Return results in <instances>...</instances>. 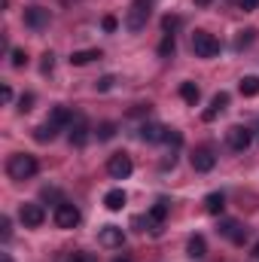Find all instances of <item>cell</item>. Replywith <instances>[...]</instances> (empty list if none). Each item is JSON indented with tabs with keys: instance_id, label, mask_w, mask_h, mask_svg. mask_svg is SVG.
<instances>
[{
	"instance_id": "cell-1",
	"label": "cell",
	"mask_w": 259,
	"mask_h": 262,
	"mask_svg": "<svg viewBox=\"0 0 259 262\" xmlns=\"http://www.w3.org/2000/svg\"><path fill=\"white\" fill-rule=\"evenodd\" d=\"M6 174H9L12 180H28V177L37 174V159L28 156V152H15V156H9V162H6Z\"/></svg>"
},
{
	"instance_id": "cell-2",
	"label": "cell",
	"mask_w": 259,
	"mask_h": 262,
	"mask_svg": "<svg viewBox=\"0 0 259 262\" xmlns=\"http://www.w3.org/2000/svg\"><path fill=\"white\" fill-rule=\"evenodd\" d=\"M149 15H153V0H131L128 12H125V28L128 31H143L146 28V21H149Z\"/></svg>"
},
{
	"instance_id": "cell-3",
	"label": "cell",
	"mask_w": 259,
	"mask_h": 262,
	"mask_svg": "<svg viewBox=\"0 0 259 262\" xmlns=\"http://www.w3.org/2000/svg\"><path fill=\"white\" fill-rule=\"evenodd\" d=\"M192 49L198 58H217L220 55V40L207 31H195L192 34Z\"/></svg>"
},
{
	"instance_id": "cell-4",
	"label": "cell",
	"mask_w": 259,
	"mask_h": 262,
	"mask_svg": "<svg viewBox=\"0 0 259 262\" xmlns=\"http://www.w3.org/2000/svg\"><path fill=\"white\" fill-rule=\"evenodd\" d=\"M52 220H55V226H58V229H73V226H79L82 213H79V207H76V204H70V201H58V204H55Z\"/></svg>"
},
{
	"instance_id": "cell-5",
	"label": "cell",
	"mask_w": 259,
	"mask_h": 262,
	"mask_svg": "<svg viewBox=\"0 0 259 262\" xmlns=\"http://www.w3.org/2000/svg\"><path fill=\"white\" fill-rule=\"evenodd\" d=\"M67 137H70L73 146H85V143H89L92 125H89V119H85L82 113H73V122H70V128H67Z\"/></svg>"
},
{
	"instance_id": "cell-6",
	"label": "cell",
	"mask_w": 259,
	"mask_h": 262,
	"mask_svg": "<svg viewBox=\"0 0 259 262\" xmlns=\"http://www.w3.org/2000/svg\"><path fill=\"white\" fill-rule=\"evenodd\" d=\"M18 220H21L28 229H37V226H43V220H46V210H43V204L25 201V204L18 207Z\"/></svg>"
},
{
	"instance_id": "cell-7",
	"label": "cell",
	"mask_w": 259,
	"mask_h": 262,
	"mask_svg": "<svg viewBox=\"0 0 259 262\" xmlns=\"http://www.w3.org/2000/svg\"><path fill=\"white\" fill-rule=\"evenodd\" d=\"M226 140H229V146H232L235 152H244V149L253 143V131L247 128V125H232V128L226 131Z\"/></svg>"
},
{
	"instance_id": "cell-8",
	"label": "cell",
	"mask_w": 259,
	"mask_h": 262,
	"mask_svg": "<svg viewBox=\"0 0 259 262\" xmlns=\"http://www.w3.org/2000/svg\"><path fill=\"white\" fill-rule=\"evenodd\" d=\"M131 171H134V165H131V159L125 156V152L110 156V162H107V174H110L113 180H125V177H131Z\"/></svg>"
},
{
	"instance_id": "cell-9",
	"label": "cell",
	"mask_w": 259,
	"mask_h": 262,
	"mask_svg": "<svg viewBox=\"0 0 259 262\" xmlns=\"http://www.w3.org/2000/svg\"><path fill=\"white\" fill-rule=\"evenodd\" d=\"M217 232H220L223 238H229L232 244H244V241H247V226H241L238 220H223Z\"/></svg>"
},
{
	"instance_id": "cell-10",
	"label": "cell",
	"mask_w": 259,
	"mask_h": 262,
	"mask_svg": "<svg viewBox=\"0 0 259 262\" xmlns=\"http://www.w3.org/2000/svg\"><path fill=\"white\" fill-rule=\"evenodd\" d=\"M213 165H217V156H213V149L210 146H198L192 152V168L198 174H207V171H213Z\"/></svg>"
},
{
	"instance_id": "cell-11",
	"label": "cell",
	"mask_w": 259,
	"mask_h": 262,
	"mask_svg": "<svg viewBox=\"0 0 259 262\" xmlns=\"http://www.w3.org/2000/svg\"><path fill=\"white\" fill-rule=\"evenodd\" d=\"M49 18H52V15H49V9H46V6H28V9H25V25H28V28H34V31L46 28V25H49Z\"/></svg>"
},
{
	"instance_id": "cell-12",
	"label": "cell",
	"mask_w": 259,
	"mask_h": 262,
	"mask_svg": "<svg viewBox=\"0 0 259 262\" xmlns=\"http://www.w3.org/2000/svg\"><path fill=\"white\" fill-rule=\"evenodd\" d=\"M52 128L58 131H67L70 128V122H73V113L67 110V107H52V113H49V119H46Z\"/></svg>"
},
{
	"instance_id": "cell-13",
	"label": "cell",
	"mask_w": 259,
	"mask_h": 262,
	"mask_svg": "<svg viewBox=\"0 0 259 262\" xmlns=\"http://www.w3.org/2000/svg\"><path fill=\"white\" fill-rule=\"evenodd\" d=\"M168 210H171V201H168V198H159V201H156V204L149 207V213H146V216H149V223H153V229H159V226L165 223V216H168Z\"/></svg>"
},
{
	"instance_id": "cell-14",
	"label": "cell",
	"mask_w": 259,
	"mask_h": 262,
	"mask_svg": "<svg viewBox=\"0 0 259 262\" xmlns=\"http://www.w3.org/2000/svg\"><path fill=\"white\" fill-rule=\"evenodd\" d=\"M122 241H125V232L119 226H104L101 229V244L104 247H122Z\"/></svg>"
},
{
	"instance_id": "cell-15",
	"label": "cell",
	"mask_w": 259,
	"mask_h": 262,
	"mask_svg": "<svg viewBox=\"0 0 259 262\" xmlns=\"http://www.w3.org/2000/svg\"><path fill=\"white\" fill-rule=\"evenodd\" d=\"M226 104H229V95H226V92H220V95H213V101H210V107H207V110L201 113V116H204V122H210V119H217V116H220V113L226 110Z\"/></svg>"
},
{
	"instance_id": "cell-16",
	"label": "cell",
	"mask_w": 259,
	"mask_h": 262,
	"mask_svg": "<svg viewBox=\"0 0 259 262\" xmlns=\"http://www.w3.org/2000/svg\"><path fill=\"white\" fill-rule=\"evenodd\" d=\"M162 134H165V128H162V125H156V122H143L140 131H137V137H140L143 143H159V140H162Z\"/></svg>"
},
{
	"instance_id": "cell-17",
	"label": "cell",
	"mask_w": 259,
	"mask_h": 262,
	"mask_svg": "<svg viewBox=\"0 0 259 262\" xmlns=\"http://www.w3.org/2000/svg\"><path fill=\"white\" fill-rule=\"evenodd\" d=\"M98 58H101V49H79V52L70 55V64L82 67V64H89V61H98Z\"/></svg>"
},
{
	"instance_id": "cell-18",
	"label": "cell",
	"mask_w": 259,
	"mask_h": 262,
	"mask_svg": "<svg viewBox=\"0 0 259 262\" xmlns=\"http://www.w3.org/2000/svg\"><path fill=\"white\" fill-rule=\"evenodd\" d=\"M223 207H226V195H223V192H210V195L204 198V210H207V213L217 216V213H223Z\"/></svg>"
},
{
	"instance_id": "cell-19",
	"label": "cell",
	"mask_w": 259,
	"mask_h": 262,
	"mask_svg": "<svg viewBox=\"0 0 259 262\" xmlns=\"http://www.w3.org/2000/svg\"><path fill=\"white\" fill-rule=\"evenodd\" d=\"M180 98H183L189 107H195V104H198V98H201V89H198L195 82H180Z\"/></svg>"
},
{
	"instance_id": "cell-20",
	"label": "cell",
	"mask_w": 259,
	"mask_h": 262,
	"mask_svg": "<svg viewBox=\"0 0 259 262\" xmlns=\"http://www.w3.org/2000/svg\"><path fill=\"white\" fill-rule=\"evenodd\" d=\"M104 204H107V210H122L125 207V192L122 189H110L104 195Z\"/></svg>"
},
{
	"instance_id": "cell-21",
	"label": "cell",
	"mask_w": 259,
	"mask_h": 262,
	"mask_svg": "<svg viewBox=\"0 0 259 262\" xmlns=\"http://www.w3.org/2000/svg\"><path fill=\"white\" fill-rule=\"evenodd\" d=\"M186 250H189V256H192V259H201V256L207 253V244H204V238H201V235H192V238H189V244H186Z\"/></svg>"
},
{
	"instance_id": "cell-22",
	"label": "cell",
	"mask_w": 259,
	"mask_h": 262,
	"mask_svg": "<svg viewBox=\"0 0 259 262\" xmlns=\"http://www.w3.org/2000/svg\"><path fill=\"white\" fill-rule=\"evenodd\" d=\"M174 52H177V40H174V34H165L162 43H159V55L162 58H171Z\"/></svg>"
},
{
	"instance_id": "cell-23",
	"label": "cell",
	"mask_w": 259,
	"mask_h": 262,
	"mask_svg": "<svg viewBox=\"0 0 259 262\" xmlns=\"http://www.w3.org/2000/svg\"><path fill=\"white\" fill-rule=\"evenodd\" d=\"M238 89H241V95H247V98L259 95V76H244V79L238 82Z\"/></svg>"
},
{
	"instance_id": "cell-24",
	"label": "cell",
	"mask_w": 259,
	"mask_h": 262,
	"mask_svg": "<svg viewBox=\"0 0 259 262\" xmlns=\"http://www.w3.org/2000/svg\"><path fill=\"white\" fill-rule=\"evenodd\" d=\"M55 134H58V128H52V125H49V122H43V125H40V128L34 131V137H37V140H40V143H49V140H55Z\"/></svg>"
},
{
	"instance_id": "cell-25",
	"label": "cell",
	"mask_w": 259,
	"mask_h": 262,
	"mask_svg": "<svg viewBox=\"0 0 259 262\" xmlns=\"http://www.w3.org/2000/svg\"><path fill=\"white\" fill-rule=\"evenodd\" d=\"M162 143H168V146H174V149H177V146L183 143V134H180L177 128H165V134H162Z\"/></svg>"
},
{
	"instance_id": "cell-26",
	"label": "cell",
	"mask_w": 259,
	"mask_h": 262,
	"mask_svg": "<svg viewBox=\"0 0 259 262\" xmlns=\"http://www.w3.org/2000/svg\"><path fill=\"white\" fill-rule=\"evenodd\" d=\"M253 37H256V31H253V28H247V31H241V34L235 37V49H247V46L253 43Z\"/></svg>"
},
{
	"instance_id": "cell-27",
	"label": "cell",
	"mask_w": 259,
	"mask_h": 262,
	"mask_svg": "<svg viewBox=\"0 0 259 262\" xmlns=\"http://www.w3.org/2000/svg\"><path fill=\"white\" fill-rule=\"evenodd\" d=\"M116 137V122H101L98 125V140H113Z\"/></svg>"
},
{
	"instance_id": "cell-28",
	"label": "cell",
	"mask_w": 259,
	"mask_h": 262,
	"mask_svg": "<svg viewBox=\"0 0 259 262\" xmlns=\"http://www.w3.org/2000/svg\"><path fill=\"white\" fill-rule=\"evenodd\" d=\"M162 28H165L168 34H174V31L180 28V15H165V18H162Z\"/></svg>"
},
{
	"instance_id": "cell-29",
	"label": "cell",
	"mask_w": 259,
	"mask_h": 262,
	"mask_svg": "<svg viewBox=\"0 0 259 262\" xmlns=\"http://www.w3.org/2000/svg\"><path fill=\"white\" fill-rule=\"evenodd\" d=\"M12 64H15V67H25V64H28V55H25V49H12Z\"/></svg>"
},
{
	"instance_id": "cell-30",
	"label": "cell",
	"mask_w": 259,
	"mask_h": 262,
	"mask_svg": "<svg viewBox=\"0 0 259 262\" xmlns=\"http://www.w3.org/2000/svg\"><path fill=\"white\" fill-rule=\"evenodd\" d=\"M9 235H12V229H9V216H0V238L9 241Z\"/></svg>"
},
{
	"instance_id": "cell-31",
	"label": "cell",
	"mask_w": 259,
	"mask_h": 262,
	"mask_svg": "<svg viewBox=\"0 0 259 262\" xmlns=\"http://www.w3.org/2000/svg\"><path fill=\"white\" fill-rule=\"evenodd\" d=\"M101 28H104V31H116V28H119V21H116L113 15H104V21H101Z\"/></svg>"
},
{
	"instance_id": "cell-32",
	"label": "cell",
	"mask_w": 259,
	"mask_h": 262,
	"mask_svg": "<svg viewBox=\"0 0 259 262\" xmlns=\"http://www.w3.org/2000/svg\"><path fill=\"white\" fill-rule=\"evenodd\" d=\"M238 6H241L244 12H250V9H259V0H238Z\"/></svg>"
},
{
	"instance_id": "cell-33",
	"label": "cell",
	"mask_w": 259,
	"mask_h": 262,
	"mask_svg": "<svg viewBox=\"0 0 259 262\" xmlns=\"http://www.w3.org/2000/svg\"><path fill=\"white\" fill-rule=\"evenodd\" d=\"M31 104H34V95H21V101H18V110H31Z\"/></svg>"
},
{
	"instance_id": "cell-34",
	"label": "cell",
	"mask_w": 259,
	"mask_h": 262,
	"mask_svg": "<svg viewBox=\"0 0 259 262\" xmlns=\"http://www.w3.org/2000/svg\"><path fill=\"white\" fill-rule=\"evenodd\" d=\"M110 85H113V76H104V79H98V89H101V92H107Z\"/></svg>"
},
{
	"instance_id": "cell-35",
	"label": "cell",
	"mask_w": 259,
	"mask_h": 262,
	"mask_svg": "<svg viewBox=\"0 0 259 262\" xmlns=\"http://www.w3.org/2000/svg\"><path fill=\"white\" fill-rule=\"evenodd\" d=\"M0 98H3V104H9V101H12V89L3 85V89H0Z\"/></svg>"
},
{
	"instance_id": "cell-36",
	"label": "cell",
	"mask_w": 259,
	"mask_h": 262,
	"mask_svg": "<svg viewBox=\"0 0 259 262\" xmlns=\"http://www.w3.org/2000/svg\"><path fill=\"white\" fill-rule=\"evenodd\" d=\"M70 262H95V259H92L89 253H73V259H70Z\"/></svg>"
},
{
	"instance_id": "cell-37",
	"label": "cell",
	"mask_w": 259,
	"mask_h": 262,
	"mask_svg": "<svg viewBox=\"0 0 259 262\" xmlns=\"http://www.w3.org/2000/svg\"><path fill=\"white\" fill-rule=\"evenodd\" d=\"M43 58H46V61H43V73H49V70H52V64H55V61H52V55H43Z\"/></svg>"
},
{
	"instance_id": "cell-38",
	"label": "cell",
	"mask_w": 259,
	"mask_h": 262,
	"mask_svg": "<svg viewBox=\"0 0 259 262\" xmlns=\"http://www.w3.org/2000/svg\"><path fill=\"white\" fill-rule=\"evenodd\" d=\"M253 259L259 262V241H256V244H253Z\"/></svg>"
},
{
	"instance_id": "cell-39",
	"label": "cell",
	"mask_w": 259,
	"mask_h": 262,
	"mask_svg": "<svg viewBox=\"0 0 259 262\" xmlns=\"http://www.w3.org/2000/svg\"><path fill=\"white\" fill-rule=\"evenodd\" d=\"M207 3H210V0H195V6H207Z\"/></svg>"
},
{
	"instance_id": "cell-40",
	"label": "cell",
	"mask_w": 259,
	"mask_h": 262,
	"mask_svg": "<svg viewBox=\"0 0 259 262\" xmlns=\"http://www.w3.org/2000/svg\"><path fill=\"white\" fill-rule=\"evenodd\" d=\"M113 262H131V259H128V256H116Z\"/></svg>"
},
{
	"instance_id": "cell-41",
	"label": "cell",
	"mask_w": 259,
	"mask_h": 262,
	"mask_svg": "<svg viewBox=\"0 0 259 262\" xmlns=\"http://www.w3.org/2000/svg\"><path fill=\"white\" fill-rule=\"evenodd\" d=\"M0 262H12V259H9V256H6V253H0Z\"/></svg>"
}]
</instances>
